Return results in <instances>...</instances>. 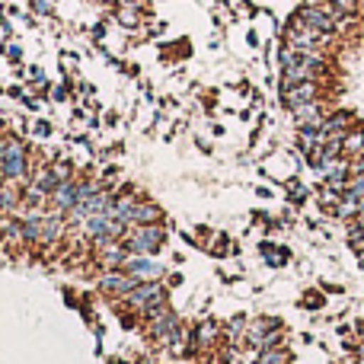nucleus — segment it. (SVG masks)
<instances>
[{
  "mask_svg": "<svg viewBox=\"0 0 364 364\" xmlns=\"http://www.w3.org/2000/svg\"><path fill=\"white\" fill-rule=\"evenodd\" d=\"M36 170L38 166L32 164L26 141L16 138V134H4V176H6V182L29 186L32 176H36Z\"/></svg>",
  "mask_w": 364,
  "mask_h": 364,
  "instance_id": "nucleus-1",
  "label": "nucleus"
},
{
  "mask_svg": "<svg viewBox=\"0 0 364 364\" xmlns=\"http://www.w3.org/2000/svg\"><path fill=\"white\" fill-rule=\"evenodd\" d=\"M122 304L132 307L134 314H141L144 320H154V316H160L166 307H170V297H166V284L164 282H141Z\"/></svg>",
  "mask_w": 364,
  "mask_h": 364,
  "instance_id": "nucleus-2",
  "label": "nucleus"
},
{
  "mask_svg": "<svg viewBox=\"0 0 364 364\" xmlns=\"http://www.w3.org/2000/svg\"><path fill=\"white\" fill-rule=\"evenodd\" d=\"M166 237H170V230L164 224H144V227H132L122 243L128 246L132 256H157L166 246Z\"/></svg>",
  "mask_w": 364,
  "mask_h": 364,
  "instance_id": "nucleus-3",
  "label": "nucleus"
},
{
  "mask_svg": "<svg viewBox=\"0 0 364 364\" xmlns=\"http://www.w3.org/2000/svg\"><path fill=\"white\" fill-rule=\"evenodd\" d=\"M297 19H301L304 26H310V29H316V32H323V36H339L342 32V19L336 16V10L323 0V4H307V6H301V10L294 13Z\"/></svg>",
  "mask_w": 364,
  "mask_h": 364,
  "instance_id": "nucleus-4",
  "label": "nucleus"
},
{
  "mask_svg": "<svg viewBox=\"0 0 364 364\" xmlns=\"http://www.w3.org/2000/svg\"><path fill=\"white\" fill-rule=\"evenodd\" d=\"M278 100H282V106L288 112H294L304 102L323 100V80H304V83H294V87H278Z\"/></svg>",
  "mask_w": 364,
  "mask_h": 364,
  "instance_id": "nucleus-5",
  "label": "nucleus"
},
{
  "mask_svg": "<svg viewBox=\"0 0 364 364\" xmlns=\"http://www.w3.org/2000/svg\"><path fill=\"white\" fill-rule=\"evenodd\" d=\"M138 278L134 275H128L125 269H112V272H102L100 278H96V288L102 291V294H109V297H115V301H125L128 294H132L134 288H138Z\"/></svg>",
  "mask_w": 364,
  "mask_h": 364,
  "instance_id": "nucleus-6",
  "label": "nucleus"
},
{
  "mask_svg": "<svg viewBox=\"0 0 364 364\" xmlns=\"http://www.w3.org/2000/svg\"><path fill=\"white\" fill-rule=\"evenodd\" d=\"M128 275H134L138 282H164L166 265L157 262V256H128V262L122 265Z\"/></svg>",
  "mask_w": 364,
  "mask_h": 364,
  "instance_id": "nucleus-7",
  "label": "nucleus"
},
{
  "mask_svg": "<svg viewBox=\"0 0 364 364\" xmlns=\"http://www.w3.org/2000/svg\"><path fill=\"white\" fill-rule=\"evenodd\" d=\"M358 125V115L352 109H333L323 122V141H333V138H346L352 128Z\"/></svg>",
  "mask_w": 364,
  "mask_h": 364,
  "instance_id": "nucleus-8",
  "label": "nucleus"
},
{
  "mask_svg": "<svg viewBox=\"0 0 364 364\" xmlns=\"http://www.w3.org/2000/svg\"><path fill=\"white\" fill-rule=\"evenodd\" d=\"M329 112H333V109H329L323 100H316V102H304V106H297L294 112H291V119H294L297 128H307V125L323 128V122H326Z\"/></svg>",
  "mask_w": 364,
  "mask_h": 364,
  "instance_id": "nucleus-9",
  "label": "nucleus"
},
{
  "mask_svg": "<svg viewBox=\"0 0 364 364\" xmlns=\"http://www.w3.org/2000/svg\"><path fill=\"white\" fill-rule=\"evenodd\" d=\"M77 201H80V179L61 182V186L55 188V195H51V208H55V211H64V214H68Z\"/></svg>",
  "mask_w": 364,
  "mask_h": 364,
  "instance_id": "nucleus-10",
  "label": "nucleus"
},
{
  "mask_svg": "<svg viewBox=\"0 0 364 364\" xmlns=\"http://www.w3.org/2000/svg\"><path fill=\"white\" fill-rule=\"evenodd\" d=\"M164 208L157 201H147V198H138L134 201V211H132V227H144V224H164Z\"/></svg>",
  "mask_w": 364,
  "mask_h": 364,
  "instance_id": "nucleus-11",
  "label": "nucleus"
},
{
  "mask_svg": "<svg viewBox=\"0 0 364 364\" xmlns=\"http://www.w3.org/2000/svg\"><path fill=\"white\" fill-rule=\"evenodd\" d=\"M96 256H100L102 269L112 272V269H122V265L128 262V256H132V252H128L125 243H106V246H100V250H96Z\"/></svg>",
  "mask_w": 364,
  "mask_h": 364,
  "instance_id": "nucleus-12",
  "label": "nucleus"
},
{
  "mask_svg": "<svg viewBox=\"0 0 364 364\" xmlns=\"http://www.w3.org/2000/svg\"><path fill=\"white\" fill-rule=\"evenodd\" d=\"M23 208V186H13V182H4L0 186V214H16Z\"/></svg>",
  "mask_w": 364,
  "mask_h": 364,
  "instance_id": "nucleus-13",
  "label": "nucleus"
},
{
  "mask_svg": "<svg viewBox=\"0 0 364 364\" xmlns=\"http://www.w3.org/2000/svg\"><path fill=\"white\" fill-rule=\"evenodd\" d=\"M29 186H32V188H38L42 195H48V198H51V195H55V188L61 186V179L55 176V170H51V166H38Z\"/></svg>",
  "mask_w": 364,
  "mask_h": 364,
  "instance_id": "nucleus-14",
  "label": "nucleus"
},
{
  "mask_svg": "<svg viewBox=\"0 0 364 364\" xmlns=\"http://www.w3.org/2000/svg\"><path fill=\"white\" fill-rule=\"evenodd\" d=\"M342 154H346L348 160L358 157V154H364V125H361V122L346 134V138H342Z\"/></svg>",
  "mask_w": 364,
  "mask_h": 364,
  "instance_id": "nucleus-15",
  "label": "nucleus"
},
{
  "mask_svg": "<svg viewBox=\"0 0 364 364\" xmlns=\"http://www.w3.org/2000/svg\"><path fill=\"white\" fill-rule=\"evenodd\" d=\"M326 4L336 10V16L342 19V26L352 23L355 16H361V0H326Z\"/></svg>",
  "mask_w": 364,
  "mask_h": 364,
  "instance_id": "nucleus-16",
  "label": "nucleus"
},
{
  "mask_svg": "<svg viewBox=\"0 0 364 364\" xmlns=\"http://www.w3.org/2000/svg\"><path fill=\"white\" fill-rule=\"evenodd\" d=\"M259 364H291V352L284 346L262 348V352H259Z\"/></svg>",
  "mask_w": 364,
  "mask_h": 364,
  "instance_id": "nucleus-17",
  "label": "nucleus"
},
{
  "mask_svg": "<svg viewBox=\"0 0 364 364\" xmlns=\"http://www.w3.org/2000/svg\"><path fill=\"white\" fill-rule=\"evenodd\" d=\"M262 252H265V259H269V265H288V259H291V250H284V246L262 243Z\"/></svg>",
  "mask_w": 364,
  "mask_h": 364,
  "instance_id": "nucleus-18",
  "label": "nucleus"
},
{
  "mask_svg": "<svg viewBox=\"0 0 364 364\" xmlns=\"http://www.w3.org/2000/svg\"><path fill=\"white\" fill-rule=\"evenodd\" d=\"M51 170H55V176L61 182L74 179V164H51Z\"/></svg>",
  "mask_w": 364,
  "mask_h": 364,
  "instance_id": "nucleus-19",
  "label": "nucleus"
},
{
  "mask_svg": "<svg viewBox=\"0 0 364 364\" xmlns=\"http://www.w3.org/2000/svg\"><path fill=\"white\" fill-rule=\"evenodd\" d=\"M119 23L138 26V10H128V6H122V10H119Z\"/></svg>",
  "mask_w": 364,
  "mask_h": 364,
  "instance_id": "nucleus-20",
  "label": "nucleus"
},
{
  "mask_svg": "<svg viewBox=\"0 0 364 364\" xmlns=\"http://www.w3.org/2000/svg\"><path fill=\"white\" fill-rule=\"evenodd\" d=\"M323 304H326V301H323V294H307V297H304V307H310V310H320Z\"/></svg>",
  "mask_w": 364,
  "mask_h": 364,
  "instance_id": "nucleus-21",
  "label": "nucleus"
},
{
  "mask_svg": "<svg viewBox=\"0 0 364 364\" xmlns=\"http://www.w3.org/2000/svg\"><path fill=\"white\" fill-rule=\"evenodd\" d=\"M348 164H352V176H364V154H358V157H352Z\"/></svg>",
  "mask_w": 364,
  "mask_h": 364,
  "instance_id": "nucleus-22",
  "label": "nucleus"
},
{
  "mask_svg": "<svg viewBox=\"0 0 364 364\" xmlns=\"http://www.w3.org/2000/svg\"><path fill=\"white\" fill-rule=\"evenodd\" d=\"M32 10H36V13H42V16H48V13H51V6L45 4V0H32Z\"/></svg>",
  "mask_w": 364,
  "mask_h": 364,
  "instance_id": "nucleus-23",
  "label": "nucleus"
},
{
  "mask_svg": "<svg viewBox=\"0 0 364 364\" xmlns=\"http://www.w3.org/2000/svg\"><path fill=\"white\" fill-rule=\"evenodd\" d=\"M36 134H38V138H48V134H51V125H48V122H38V125H36Z\"/></svg>",
  "mask_w": 364,
  "mask_h": 364,
  "instance_id": "nucleus-24",
  "label": "nucleus"
}]
</instances>
